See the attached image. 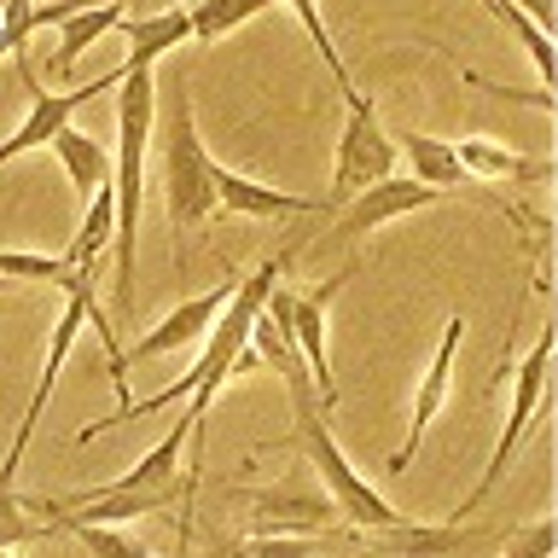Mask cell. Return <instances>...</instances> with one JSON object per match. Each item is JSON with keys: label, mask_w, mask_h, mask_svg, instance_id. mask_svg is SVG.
I'll list each match as a JSON object with an SVG mask.
<instances>
[{"label": "cell", "mask_w": 558, "mask_h": 558, "mask_svg": "<svg viewBox=\"0 0 558 558\" xmlns=\"http://www.w3.org/2000/svg\"><path fill=\"white\" fill-rule=\"evenodd\" d=\"M151 129H157V70H122L117 82V314L129 320L134 314V256H140V192H146V151H151Z\"/></svg>", "instance_id": "6da1fadb"}, {"label": "cell", "mask_w": 558, "mask_h": 558, "mask_svg": "<svg viewBox=\"0 0 558 558\" xmlns=\"http://www.w3.org/2000/svg\"><path fill=\"white\" fill-rule=\"evenodd\" d=\"M279 378H286V390H291V442L308 453L314 471H320L326 500L338 506V518H349L355 530H396V523H408V512H396V506L373 488V477H361V471L349 465L343 442H338V436H331V425H326L331 408L314 396L303 361H296V355L279 361Z\"/></svg>", "instance_id": "7a4b0ae2"}, {"label": "cell", "mask_w": 558, "mask_h": 558, "mask_svg": "<svg viewBox=\"0 0 558 558\" xmlns=\"http://www.w3.org/2000/svg\"><path fill=\"white\" fill-rule=\"evenodd\" d=\"M216 157H209L204 134H198V111H192V94L181 87L163 105V209H169V239H174V268L186 262V233L204 227L216 209V181H209Z\"/></svg>", "instance_id": "3957f363"}, {"label": "cell", "mask_w": 558, "mask_h": 558, "mask_svg": "<svg viewBox=\"0 0 558 558\" xmlns=\"http://www.w3.org/2000/svg\"><path fill=\"white\" fill-rule=\"evenodd\" d=\"M553 338H558V326H541L535 331V343H530V355H523L518 366L506 361V378H512V413H506V425H500V442L495 453H488V465H483V477L477 488L453 506V518H465V512H477V506L495 495V488L506 483V471H512L518 460V448H523V436H530L535 425V413L547 408V373H553Z\"/></svg>", "instance_id": "277c9868"}, {"label": "cell", "mask_w": 558, "mask_h": 558, "mask_svg": "<svg viewBox=\"0 0 558 558\" xmlns=\"http://www.w3.org/2000/svg\"><path fill=\"white\" fill-rule=\"evenodd\" d=\"M343 105H349V117H343V129H338V157H331V186H326V216L338 204H349L355 192H366L373 181H390L396 174V140L384 134V117H378V105L361 94H343Z\"/></svg>", "instance_id": "5b68a950"}, {"label": "cell", "mask_w": 558, "mask_h": 558, "mask_svg": "<svg viewBox=\"0 0 558 558\" xmlns=\"http://www.w3.org/2000/svg\"><path fill=\"white\" fill-rule=\"evenodd\" d=\"M59 291H64V308H59V320H52V343H47L41 378H35V396H29L24 418H17V436H12L7 460H0V483H17V465H24V453H29V442H35V425H41V413H47V396H52V384H59L64 361H70V349H76V338H82V326L99 314L94 274H76V268H70V279H64Z\"/></svg>", "instance_id": "8992f818"}, {"label": "cell", "mask_w": 558, "mask_h": 558, "mask_svg": "<svg viewBox=\"0 0 558 558\" xmlns=\"http://www.w3.org/2000/svg\"><path fill=\"white\" fill-rule=\"evenodd\" d=\"M233 291H239V274H227L216 291L186 296V303H181V308H169L151 331H140V338L122 343V349H117V361L105 366V373H111V384H117V396L129 401V366H146V361H163V355H181V349L204 343V331L216 326V314L227 308V296H233Z\"/></svg>", "instance_id": "52a82bcc"}, {"label": "cell", "mask_w": 558, "mask_h": 558, "mask_svg": "<svg viewBox=\"0 0 558 558\" xmlns=\"http://www.w3.org/2000/svg\"><path fill=\"white\" fill-rule=\"evenodd\" d=\"M17 76H24V87H29V117L12 129V140H0V169H7L12 157H24V151H41V146H52V134L70 129V117H76L82 105H94L99 94H111V87L122 82V64L111 70V76L87 82V87H70V94H47V87L35 82V64L24 59V52H17Z\"/></svg>", "instance_id": "ba28073f"}, {"label": "cell", "mask_w": 558, "mask_h": 558, "mask_svg": "<svg viewBox=\"0 0 558 558\" xmlns=\"http://www.w3.org/2000/svg\"><path fill=\"white\" fill-rule=\"evenodd\" d=\"M355 268H361V262H343V274H331L326 286L291 291V343H296V355H303V373H308L314 396H320L326 408H338V378H331L326 326H331V303H338V291L355 279Z\"/></svg>", "instance_id": "9c48e42d"}, {"label": "cell", "mask_w": 558, "mask_h": 558, "mask_svg": "<svg viewBox=\"0 0 558 558\" xmlns=\"http://www.w3.org/2000/svg\"><path fill=\"white\" fill-rule=\"evenodd\" d=\"M442 198H448L442 186H425V181H413V174H390V181H373L366 192H355L349 204L331 209V239H343V244L366 239V233H378V227L413 216V209H430Z\"/></svg>", "instance_id": "30bf717a"}, {"label": "cell", "mask_w": 558, "mask_h": 558, "mask_svg": "<svg viewBox=\"0 0 558 558\" xmlns=\"http://www.w3.org/2000/svg\"><path fill=\"white\" fill-rule=\"evenodd\" d=\"M460 343H465V314H448L442 338H436V349H430V366H425V378H418V396H413L408 436H401V448L390 453V460H384V471H390V477H401V471L413 465V453H418V442H425V430L436 425V413L448 408V390H453V361H460Z\"/></svg>", "instance_id": "8fae6325"}, {"label": "cell", "mask_w": 558, "mask_h": 558, "mask_svg": "<svg viewBox=\"0 0 558 558\" xmlns=\"http://www.w3.org/2000/svg\"><path fill=\"white\" fill-rule=\"evenodd\" d=\"M396 157H408V169H413V181H425V186H442L448 198L453 192H477V198L488 204V209H500V216H512V221H530L518 204H506V198H495L488 186H477L471 174L460 169V157H453V140H436V134H418V129H408L396 140Z\"/></svg>", "instance_id": "7c38bea8"}, {"label": "cell", "mask_w": 558, "mask_h": 558, "mask_svg": "<svg viewBox=\"0 0 558 558\" xmlns=\"http://www.w3.org/2000/svg\"><path fill=\"white\" fill-rule=\"evenodd\" d=\"M239 500L256 512V535H331L338 506L308 488H239Z\"/></svg>", "instance_id": "4fadbf2b"}, {"label": "cell", "mask_w": 558, "mask_h": 558, "mask_svg": "<svg viewBox=\"0 0 558 558\" xmlns=\"http://www.w3.org/2000/svg\"><path fill=\"white\" fill-rule=\"evenodd\" d=\"M209 181H216V209L227 216H244V221H279V216H326L320 198H296V192H279V186H262L251 174L216 163L209 169Z\"/></svg>", "instance_id": "5bb4252c"}, {"label": "cell", "mask_w": 558, "mask_h": 558, "mask_svg": "<svg viewBox=\"0 0 558 558\" xmlns=\"http://www.w3.org/2000/svg\"><path fill=\"white\" fill-rule=\"evenodd\" d=\"M453 157H460V169L477 186H506V181L512 186H541V181L558 174L553 157H518V151L495 146V140H453Z\"/></svg>", "instance_id": "9a60e30c"}, {"label": "cell", "mask_w": 558, "mask_h": 558, "mask_svg": "<svg viewBox=\"0 0 558 558\" xmlns=\"http://www.w3.org/2000/svg\"><path fill=\"white\" fill-rule=\"evenodd\" d=\"M122 35H129L122 70H157L174 47L192 41V24H186V7H169V12H146V17H122Z\"/></svg>", "instance_id": "2e32d148"}, {"label": "cell", "mask_w": 558, "mask_h": 558, "mask_svg": "<svg viewBox=\"0 0 558 558\" xmlns=\"http://www.w3.org/2000/svg\"><path fill=\"white\" fill-rule=\"evenodd\" d=\"M52 157H59L64 181L76 186V198H82V204L94 198L99 186H111V174H117L111 146H105L99 134H82V129H59V134H52Z\"/></svg>", "instance_id": "e0dca14e"}, {"label": "cell", "mask_w": 558, "mask_h": 558, "mask_svg": "<svg viewBox=\"0 0 558 558\" xmlns=\"http://www.w3.org/2000/svg\"><path fill=\"white\" fill-rule=\"evenodd\" d=\"M35 506H41V518H47V523H59V530L76 535L94 558H157L146 541H134L129 530H122V523H87V518H76V512H59V506H52L47 495L35 500Z\"/></svg>", "instance_id": "ac0fdd59"}, {"label": "cell", "mask_w": 558, "mask_h": 558, "mask_svg": "<svg viewBox=\"0 0 558 558\" xmlns=\"http://www.w3.org/2000/svg\"><path fill=\"white\" fill-rule=\"evenodd\" d=\"M111 239H117V192L99 186L94 198H87V209H82V227L70 233L64 262L76 274H94V262H99V251H111Z\"/></svg>", "instance_id": "d6986e66"}, {"label": "cell", "mask_w": 558, "mask_h": 558, "mask_svg": "<svg viewBox=\"0 0 558 558\" xmlns=\"http://www.w3.org/2000/svg\"><path fill=\"white\" fill-rule=\"evenodd\" d=\"M122 0H105V7H87V12H76V17H64L59 24V52H52V70H59V76H70V70H76V59L94 41H105V35L111 29H122Z\"/></svg>", "instance_id": "ffe728a7"}, {"label": "cell", "mask_w": 558, "mask_h": 558, "mask_svg": "<svg viewBox=\"0 0 558 558\" xmlns=\"http://www.w3.org/2000/svg\"><path fill=\"white\" fill-rule=\"evenodd\" d=\"M268 7H279V0H192V7H186L192 41H198V47H216L221 35H233L239 24H251V17H262Z\"/></svg>", "instance_id": "44dd1931"}, {"label": "cell", "mask_w": 558, "mask_h": 558, "mask_svg": "<svg viewBox=\"0 0 558 558\" xmlns=\"http://www.w3.org/2000/svg\"><path fill=\"white\" fill-rule=\"evenodd\" d=\"M41 535H47L41 506L17 495V483H0V553H17V547H29V541H41Z\"/></svg>", "instance_id": "7402d4cb"}, {"label": "cell", "mask_w": 558, "mask_h": 558, "mask_svg": "<svg viewBox=\"0 0 558 558\" xmlns=\"http://www.w3.org/2000/svg\"><path fill=\"white\" fill-rule=\"evenodd\" d=\"M0 279H12V286H52L59 291L70 279V262L52 256V251H12V244H0Z\"/></svg>", "instance_id": "603a6c76"}, {"label": "cell", "mask_w": 558, "mask_h": 558, "mask_svg": "<svg viewBox=\"0 0 558 558\" xmlns=\"http://www.w3.org/2000/svg\"><path fill=\"white\" fill-rule=\"evenodd\" d=\"M286 7L296 12V24L308 29V41H314V52L326 59V70H331V82H338V94H355V82H349V64L338 59V41H331V29H326V17H320V0H286Z\"/></svg>", "instance_id": "cb8c5ba5"}, {"label": "cell", "mask_w": 558, "mask_h": 558, "mask_svg": "<svg viewBox=\"0 0 558 558\" xmlns=\"http://www.w3.org/2000/svg\"><path fill=\"white\" fill-rule=\"evenodd\" d=\"M244 547H251V558H314L320 541L314 535H251Z\"/></svg>", "instance_id": "d4e9b609"}, {"label": "cell", "mask_w": 558, "mask_h": 558, "mask_svg": "<svg viewBox=\"0 0 558 558\" xmlns=\"http://www.w3.org/2000/svg\"><path fill=\"white\" fill-rule=\"evenodd\" d=\"M553 541H558V523H553V518H541V523H530V530H518V535H512L506 558H553Z\"/></svg>", "instance_id": "484cf974"}, {"label": "cell", "mask_w": 558, "mask_h": 558, "mask_svg": "<svg viewBox=\"0 0 558 558\" xmlns=\"http://www.w3.org/2000/svg\"><path fill=\"white\" fill-rule=\"evenodd\" d=\"M512 7L530 17V24H541V29H553V0H512Z\"/></svg>", "instance_id": "4316f807"}, {"label": "cell", "mask_w": 558, "mask_h": 558, "mask_svg": "<svg viewBox=\"0 0 558 558\" xmlns=\"http://www.w3.org/2000/svg\"><path fill=\"white\" fill-rule=\"evenodd\" d=\"M221 558H251V547H244V541H233V547H221Z\"/></svg>", "instance_id": "83f0119b"}, {"label": "cell", "mask_w": 558, "mask_h": 558, "mask_svg": "<svg viewBox=\"0 0 558 558\" xmlns=\"http://www.w3.org/2000/svg\"><path fill=\"white\" fill-rule=\"evenodd\" d=\"M7 286H12V279H0V291H7Z\"/></svg>", "instance_id": "f1b7e54d"}, {"label": "cell", "mask_w": 558, "mask_h": 558, "mask_svg": "<svg viewBox=\"0 0 558 558\" xmlns=\"http://www.w3.org/2000/svg\"><path fill=\"white\" fill-rule=\"evenodd\" d=\"M0 558H17V553H0Z\"/></svg>", "instance_id": "f546056e"}]
</instances>
